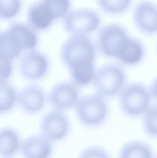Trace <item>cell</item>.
Masks as SVG:
<instances>
[{
    "instance_id": "4fadbf2b",
    "label": "cell",
    "mask_w": 157,
    "mask_h": 158,
    "mask_svg": "<svg viewBox=\"0 0 157 158\" xmlns=\"http://www.w3.org/2000/svg\"><path fill=\"white\" fill-rule=\"evenodd\" d=\"M145 54V49L142 42L130 36L116 59L123 64L131 66L140 64L143 59Z\"/></svg>"
},
{
    "instance_id": "7402d4cb",
    "label": "cell",
    "mask_w": 157,
    "mask_h": 158,
    "mask_svg": "<svg viewBox=\"0 0 157 158\" xmlns=\"http://www.w3.org/2000/svg\"><path fill=\"white\" fill-rule=\"evenodd\" d=\"M143 119V130L145 133L152 138H156L157 136V115L156 106H151L144 114Z\"/></svg>"
},
{
    "instance_id": "5b68a950",
    "label": "cell",
    "mask_w": 157,
    "mask_h": 158,
    "mask_svg": "<svg viewBox=\"0 0 157 158\" xmlns=\"http://www.w3.org/2000/svg\"><path fill=\"white\" fill-rule=\"evenodd\" d=\"M100 23L101 19L99 14L88 8L69 11L63 20L65 29L72 36H87L96 31Z\"/></svg>"
},
{
    "instance_id": "ac0fdd59",
    "label": "cell",
    "mask_w": 157,
    "mask_h": 158,
    "mask_svg": "<svg viewBox=\"0 0 157 158\" xmlns=\"http://www.w3.org/2000/svg\"><path fill=\"white\" fill-rule=\"evenodd\" d=\"M22 51L7 30L0 31V57L11 61L17 58Z\"/></svg>"
},
{
    "instance_id": "52a82bcc",
    "label": "cell",
    "mask_w": 157,
    "mask_h": 158,
    "mask_svg": "<svg viewBox=\"0 0 157 158\" xmlns=\"http://www.w3.org/2000/svg\"><path fill=\"white\" fill-rule=\"evenodd\" d=\"M42 135L50 142H60L66 139L71 130L68 116L62 111L55 109L46 114L41 121Z\"/></svg>"
},
{
    "instance_id": "d4e9b609",
    "label": "cell",
    "mask_w": 157,
    "mask_h": 158,
    "mask_svg": "<svg viewBox=\"0 0 157 158\" xmlns=\"http://www.w3.org/2000/svg\"><path fill=\"white\" fill-rule=\"evenodd\" d=\"M13 71L11 61L0 57V84L6 82Z\"/></svg>"
},
{
    "instance_id": "d6986e66",
    "label": "cell",
    "mask_w": 157,
    "mask_h": 158,
    "mask_svg": "<svg viewBox=\"0 0 157 158\" xmlns=\"http://www.w3.org/2000/svg\"><path fill=\"white\" fill-rule=\"evenodd\" d=\"M133 0H96L98 6L102 11L111 15H119L126 12Z\"/></svg>"
},
{
    "instance_id": "9c48e42d",
    "label": "cell",
    "mask_w": 157,
    "mask_h": 158,
    "mask_svg": "<svg viewBox=\"0 0 157 158\" xmlns=\"http://www.w3.org/2000/svg\"><path fill=\"white\" fill-rule=\"evenodd\" d=\"M49 66V60L45 55L37 51H30L21 58L19 69L25 78L36 80L46 75Z\"/></svg>"
},
{
    "instance_id": "ba28073f",
    "label": "cell",
    "mask_w": 157,
    "mask_h": 158,
    "mask_svg": "<svg viewBox=\"0 0 157 158\" xmlns=\"http://www.w3.org/2000/svg\"><path fill=\"white\" fill-rule=\"evenodd\" d=\"M79 98V86L73 81H63L52 88L49 98L55 109L62 110L75 106Z\"/></svg>"
},
{
    "instance_id": "277c9868",
    "label": "cell",
    "mask_w": 157,
    "mask_h": 158,
    "mask_svg": "<svg viewBox=\"0 0 157 158\" xmlns=\"http://www.w3.org/2000/svg\"><path fill=\"white\" fill-rule=\"evenodd\" d=\"M126 81V72L121 67L109 64L96 71L93 82L97 94L106 98L119 94L125 86Z\"/></svg>"
},
{
    "instance_id": "2e32d148",
    "label": "cell",
    "mask_w": 157,
    "mask_h": 158,
    "mask_svg": "<svg viewBox=\"0 0 157 158\" xmlns=\"http://www.w3.org/2000/svg\"><path fill=\"white\" fill-rule=\"evenodd\" d=\"M118 158H156L152 148L141 140H132L121 148Z\"/></svg>"
},
{
    "instance_id": "9a60e30c",
    "label": "cell",
    "mask_w": 157,
    "mask_h": 158,
    "mask_svg": "<svg viewBox=\"0 0 157 158\" xmlns=\"http://www.w3.org/2000/svg\"><path fill=\"white\" fill-rule=\"evenodd\" d=\"M27 19L30 27L38 30L48 29L55 21L40 1L30 6L28 10Z\"/></svg>"
},
{
    "instance_id": "8fae6325",
    "label": "cell",
    "mask_w": 157,
    "mask_h": 158,
    "mask_svg": "<svg viewBox=\"0 0 157 158\" xmlns=\"http://www.w3.org/2000/svg\"><path fill=\"white\" fill-rule=\"evenodd\" d=\"M21 148L24 158H50L53 151L51 142L42 135L27 138Z\"/></svg>"
},
{
    "instance_id": "3957f363",
    "label": "cell",
    "mask_w": 157,
    "mask_h": 158,
    "mask_svg": "<svg viewBox=\"0 0 157 158\" xmlns=\"http://www.w3.org/2000/svg\"><path fill=\"white\" fill-rule=\"evenodd\" d=\"M119 95L121 109L127 117L143 116L151 107L152 98L149 90L143 84L132 83L125 85Z\"/></svg>"
},
{
    "instance_id": "8992f818",
    "label": "cell",
    "mask_w": 157,
    "mask_h": 158,
    "mask_svg": "<svg viewBox=\"0 0 157 158\" xmlns=\"http://www.w3.org/2000/svg\"><path fill=\"white\" fill-rule=\"evenodd\" d=\"M129 37L127 30L123 26L117 23L106 25L98 34V49L103 56L116 59Z\"/></svg>"
},
{
    "instance_id": "e0dca14e",
    "label": "cell",
    "mask_w": 157,
    "mask_h": 158,
    "mask_svg": "<svg viewBox=\"0 0 157 158\" xmlns=\"http://www.w3.org/2000/svg\"><path fill=\"white\" fill-rule=\"evenodd\" d=\"M17 132L11 128L0 130V156L8 157L15 154L20 146Z\"/></svg>"
},
{
    "instance_id": "44dd1931",
    "label": "cell",
    "mask_w": 157,
    "mask_h": 158,
    "mask_svg": "<svg viewBox=\"0 0 157 158\" xmlns=\"http://www.w3.org/2000/svg\"><path fill=\"white\" fill-rule=\"evenodd\" d=\"M17 99L14 88L6 83L0 84V113L12 109Z\"/></svg>"
},
{
    "instance_id": "cb8c5ba5",
    "label": "cell",
    "mask_w": 157,
    "mask_h": 158,
    "mask_svg": "<svg viewBox=\"0 0 157 158\" xmlns=\"http://www.w3.org/2000/svg\"><path fill=\"white\" fill-rule=\"evenodd\" d=\"M77 158H112L107 150L99 146H91L83 149Z\"/></svg>"
},
{
    "instance_id": "603a6c76",
    "label": "cell",
    "mask_w": 157,
    "mask_h": 158,
    "mask_svg": "<svg viewBox=\"0 0 157 158\" xmlns=\"http://www.w3.org/2000/svg\"><path fill=\"white\" fill-rule=\"evenodd\" d=\"M21 7L22 0H0V18H14L19 14Z\"/></svg>"
},
{
    "instance_id": "7a4b0ae2",
    "label": "cell",
    "mask_w": 157,
    "mask_h": 158,
    "mask_svg": "<svg viewBox=\"0 0 157 158\" xmlns=\"http://www.w3.org/2000/svg\"><path fill=\"white\" fill-rule=\"evenodd\" d=\"M75 107L77 118L80 124L88 128L102 125L108 119L109 108L104 98L92 94L80 98Z\"/></svg>"
},
{
    "instance_id": "7c38bea8",
    "label": "cell",
    "mask_w": 157,
    "mask_h": 158,
    "mask_svg": "<svg viewBox=\"0 0 157 158\" xmlns=\"http://www.w3.org/2000/svg\"><path fill=\"white\" fill-rule=\"evenodd\" d=\"M45 96L43 90L36 85H30L24 88L18 96V102L26 112L35 113L44 106Z\"/></svg>"
},
{
    "instance_id": "ffe728a7",
    "label": "cell",
    "mask_w": 157,
    "mask_h": 158,
    "mask_svg": "<svg viewBox=\"0 0 157 158\" xmlns=\"http://www.w3.org/2000/svg\"><path fill=\"white\" fill-rule=\"evenodd\" d=\"M41 3L55 20L63 18L70 10L71 0H41Z\"/></svg>"
},
{
    "instance_id": "5bb4252c",
    "label": "cell",
    "mask_w": 157,
    "mask_h": 158,
    "mask_svg": "<svg viewBox=\"0 0 157 158\" xmlns=\"http://www.w3.org/2000/svg\"><path fill=\"white\" fill-rule=\"evenodd\" d=\"M6 30L22 50H32L37 44L38 39L37 33L32 28L26 24L14 23Z\"/></svg>"
},
{
    "instance_id": "30bf717a",
    "label": "cell",
    "mask_w": 157,
    "mask_h": 158,
    "mask_svg": "<svg viewBox=\"0 0 157 158\" xmlns=\"http://www.w3.org/2000/svg\"><path fill=\"white\" fill-rule=\"evenodd\" d=\"M133 21L136 27L146 35L157 33V6L148 1L137 4L133 13Z\"/></svg>"
},
{
    "instance_id": "6da1fadb",
    "label": "cell",
    "mask_w": 157,
    "mask_h": 158,
    "mask_svg": "<svg viewBox=\"0 0 157 158\" xmlns=\"http://www.w3.org/2000/svg\"><path fill=\"white\" fill-rule=\"evenodd\" d=\"M96 57V46L87 36L73 35L61 48L62 62L70 74L95 68Z\"/></svg>"
}]
</instances>
